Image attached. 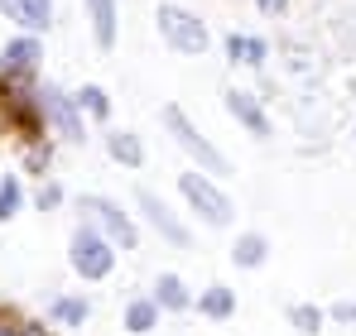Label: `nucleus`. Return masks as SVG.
<instances>
[{"instance_id": "obj_1", "label": "nucleus", "mask_w": 356, "mask_h": 336, "mask_svg": "<svg viewBox=\"0 0 356 336\" xmlns=\"http://www.w3.org/2000/svg\"><path fill=\"white\" fill-rule=\"evenodd\" d=\"M178 187H183V197L197 207V217H202L207 226H227L232 221V197H227L222 187H212L202 173H183Z\"/></svg>"}, {"instance_id": "obj_2", "label": "nucleus", "mask_w": 356, "mask_h": 336, "mask_svg": "<svg viewBox=\"0 0 356 336\" xmlns=\"http://www.w3.org/2000/svg\"><path fill=\"white\" fill-rule=\"evenodd\" d=\"M159 34L174 44L178 53H202L207 49V29H202V19H193L188 10H178V5H159Z\"/></svg>"}, {"instance_id": "obj_3", "label": "nucleus", "mask_w": 356, "mask_h": 336, "mask_svg": "<svg viewBox=\"0 0 356 336\" xmlns=\"http://www.w3.org/2000/svg\"><path fill=\"white\" fill-rule=\"evenodd\" d=\"M111 264H116V250L97 235V230H77L72 235V269L82 274V279H106L111 274Z\"/></svg>"}, {"instance_id": "obj_4", "label": "nucleus", "mask_w": 356, "mask_h": 336, "mask_svg": "<svg viewBox=\"0 0 356 336\" xmlns=\"http://www.w3.org/2000/svg\"><path fill=\"white\" fill-rule=\"evenodd\" d=\"M164 125H169V135H174L178 144H183V149H188L197 164L207 168V173H227V159H222V154H217V149H212V144L197 135V125L178 111V106H164Z\"/></svg>"}, {"instance_id": "obj_5", "label": "nucleus", "mask_w": 356, "mask_h": 336, "mask_svg": "<svg viewBox=\"0 0 356 336\" xmlns=\"http://www.w3.org/2000/svg\"><path fill=\"white\" fill-rule=\"evenodd\" d=\"M82 212H92L97 221L106 226V235L116 240L120 250H135V245H140V235H135V226H130V217L120 212L116 202H106V197H87V202H82Z\"/></svg>"}, {"instance_id": "obj_6", "label": "nucleus", "mask_w": 356, "mask_h": 336, "mask_svg": "<svg viewBox=\"0 0 356 336\" xmlns=\"http://www.w3.org/2000/svg\"><path fill=\"white\" fill-rule=\"evenodd\" d=\"M39 106H44V115L58 125L67 140H82V120H77V111H72V101L63 96V92H54V87H44L39 92Z\"/></svg>"}, {"instance_id": "obj_7", "label": "nucleus", "mask_w": 356, "mask_h": 336, "mask_svg": "<svg viewBox=\"0 0 356 336\" xmlns=\"http://www.w3.org/2000/svg\"><path fill=\"white\" fill-rule=\"evenodd\" d=\"M140 207H145L149 226H154V230H159V235H164L169 245H188V230L174 221V212H169V207H164V202H159L154 192H140Z\"/></svg>"}, {"instance_id": "obj_8", "label": "nucleus", "mask_w": 356, "mask_h": 336, "mask_svg": "<svg viewBox=\"0 0 356 336\" xmlns=\"http://www.w3.org/2000/svg\"><path fill=\"white\" fill-rule=\"evenodd\" d=\"M227 111L236 115L250 135H270V120H265L260 106H255V96H250V92H227Z\"/></svg>"}, {"instance_id": "obj_9", "label": "nucleus", "mask_w": 356, "mask_h": 336, "mask_svg": "<svg viewBox=\"0 0 356 336\" xmlns=\"http://www.w3.org/2000/svg\"><path fill=\"white\" fill-rule=\"evenodd\" d=\"M0 10L15 24H24V29H44L49 24V0H0Z\"/></svg>"}, {"instance_id": "obj_10", "label": "nucleus", "mask_w": 356, "mask_h": 336, "mask_svg": "<svg viewBox=\"0 0 356 336\" xmlns=\"http://www.w3.org/2000/svg\"><path fill=\"white\" fill-rule=\"evenodd\" d=\"M34 62H39V44L34 39H15L5 49V77H29Z\"/></svg>"}, {"instance_id": "obj_11", "label": "nucleus", "mask_w": 356, "mask_h": 336, "mask_svg": "<svg viewBox=\"0 0 356 336\" xmlns=\"http://www.w3.org/2000/svg\"><path fill=\"white\" fill-rule=\"evenodd\" d=\"M87 15H92V29H97V44L111 49L116 44V0H87Z\"/></svg>"}, {"instance_id": "obj_12", "label": "nucleus", "mask_w": 356, "mask_h": 336, "mask_svg": "<svg viewBox=\"0 0 356 336\" xmlns=\"http://www.w3.org/2000/svg\"><path fill=\"white\" fill-rule=\"evenodd\" d=\"M154 303L169 308V312H178V308H188V288H183L174 274H159V283H154Z\"/></svg>"}, {"instance_id": "obj_13", "label": "nucleus", "mask_w": 356, "mask_h": 336, "mask_svg": "<svg viewBox=\"0 0 356 336\" xmlns=\"http://www.w3.org/2000/svg\"><path fill=\"white\" fill-rule=\"evenodd\" d=\"M106 149H111V159H120V164H130V168H140V159H145L140 140H135V135H125V130L106 140Z\"/></svg>"}, {"instance_id": "obj_14", "label": "nucleus", "mask_w": 356, "mask_h": 336, "mask_svg": "<svg viewBox=\"0 0 356 336\" xmlns=\"http://www.w3.org/2000/svg\"><path fill=\"white\" fill-rule=\"evenodd\" d=\"M154 322H159V303H130V312H125V327L130 332H154Z\"/></svg>"}, {"instance_id": "obj_15", "label": "nucleus", "mask_w": 356, "mask_h": 336, "mask_svg": "<svg viewBox=\"0 0 356 336\" xmlns=\"http://www.w3.org/2000/svg\"><path fill=\"white\" fill-rule=\"evenodd\" d=\"M232 260H236V264H245V269H255V264L265 260V240H260V235H241L236 250H232Z\"/></svg>"}, {"instance_id": "obj_16", "label": "nucleus", "mask_w": 356, "mask_h": 336, "mask_svg": "<svg viewBox=\"0 0 356 336\" xmlns=\"http://www.w3.org/2000/svg\"><path fill=\"white\" fill-rule=\"evenodd\" d=\"M232 308H236L232 288H207V293H202V312H207V317H227Z\"/></svg>"}, {"instance_id": "obj_17", "label": "nucleus", "mask_w": 356, "mask_h": 336, "mask_svg": "<svg viewBox=\"0 0 356 336\" xmlns=\"http://www.w3.org/2000/svg\"><path fill=\"white\" fill-rule=\"evenodd\" d=\"M54 317L82 327V322H87V303H82V298H58V303H54Z\"/></svg>"}, {"instance_id": "obj_18", "label": "nucleus", "mask_w": 356, "mask_h": 336, "mask_svg": "<svg viewBox=\"0 0 356 336\" xmlns=\"http://www.w3.org/2000/svg\"><path fill=\"white\" fill-rule=\"evenodd\" d=\"M15 212H19V183L5 178V183H0V221H10Z\"/></svg>"}, {"instance_id": "obj_19", "label": "nucleus", "mask_w": 356, "mask_h": 336, "mask_svg": "<svg viewBox=\"0 0 356 336\" xmlns=\"http://www.w3.org/2000/svg\"><path fill=\"white\" fill-rule=\"evenodd\" d=\"M82 106H87L92 115H106V111H111V101H106V92H102V87H82Z\"/></svg>"}, {"instance_id": "obj_20", "label": "nucleus", "mask_w": 356, "mask_h": 336, "mask_svg": "<svg viewBox=\"0 0 356 336\" xmlns=\"http://www.w3.org/2000/svg\"><path fill=\"white\" fill-rule=\"evenodd\" d=\"M289 317H294L298 332H318V327H323V312H318V308H294Z\"/></svg>"}, {"instance_id": "obj_21", "label": "nucleus", "mask_w": 356, "mask_h": 336, "mask_svg": "<svg viewBox=\"0 0 356 336\" xmlns=\"http://www.w3.org/2000/svg\"><path fill=\"white\" fill-rule=\"evenodd\" d=\"M265 58H270V44H265V39H245V62H250V67H260Z\"/></svg>"}, {"instance_id": "obj_22", "label": "nucleus", "mask_w": 356, "mask_h": 336, "mask_svg": "<svg viewBox=\"0 0 356 336\" xmlns=\"http://www.w3.org/2000/svg\"><path fill=\"white\" fill-rule=\"evenodd\" d=\"M332 317H337V322H356V303H337Z\"/></svg>"}, {"instance_id": "obj_23", "label": "nucleus", "mask_w": 356, "mask_h": 336, "mask_svg": "<svg viewBox=\"0 0 356 336\" xmlns=\"http://www.w3.org/2000/svg\"><path fill=\"white\" fill-rule=\"evenodd\" d=\"M227 53H232V58H241V62H245V39H241V34H232V39H227Z\"/></svg>"}, {"instance_id": "obj_24", "label": "nucleus", "mask_w": 356, "mask_h": 336, "mask_svg": "<svg viewBox=\"0 0 356 336\" xmlns=\"http://www.w3.org/2000/svg\"><path fill=\"white\" fill-rule=\"evenodd\" d=\"M255 5H260V15H280L289 0H255Z\"/></svg>"}, {"instance_id": "obj_25", "label": "nucleus", "mask_w": 356, "mask_h": 336, "mask_svg": "<svg viewBox=\"0 0 356 336\" xmlns=\"http://www.w3.org/2000/svg\"><path fill=\"white\" fill-rule=\"evenodd\" d=\"M39 207H58V187H44L39 192Z\"/></svg>"}, {"instance_id": "obj_26", "label": "nucleus", "mask_w": 356, "mask_h": 336, "mask_svg": "<svg viewBox=\"0 0 356 336\" xmlns=\"http://www.w3.org/2000/svg\"><path fill=\"white\" fill-rule=\"evenodd\" d=\"M19 336H44V327H24V332H19Z\"/></svg>"}, {"instance_id": "obj_27", "label": "nucleus", "mask_w": 356, "mask_h": 336, "mask_svg": "<svg viewBox=\"0 0 356 336\" xmlns=\"http://www.w3.org/2000/svg\"><path fill=\"white\" fill-rule=\"evenodd\" d=\"M0 336H15V327H0Z\"/></svg>"}]
</instances>
